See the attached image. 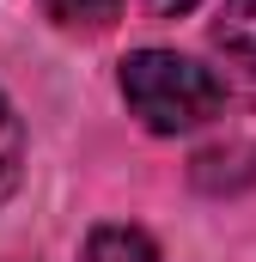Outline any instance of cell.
<instances>
[{"label":"cell","mask_w":256,"mask_h":262,"mask_svg":"<svg viewBox=\"0 0 256 262\" xmlns=\"http://www.w3.org/2000/svg\"><path fill=\"white\" fill-rule=\"evenodd\" d=\"M122 98L153 134H195L226 116V79L177 49H134L122 61Z\"/></svg>","instance_id":"obj_1"},{"label":"cell","mask_w":256,"mask_h":262,"mask_svg":"<svg viewBox=\"0 0 256 262\" xmlns=\"http://www.w3.org/2000/svg\"><path fill=\"white\" fill-rule=\"evenodd\" d=\"M86 262H165V256H159V244L140 226H92Z\"/></svg>","instance_id":"obj_2"},{"label":"cell","mask_w":256,"mask_h":262,"mask_svg":"<svg viewBox=\"0 0 256 262\" xmlns=\"http://www.w3.org/2000/svg\"><path fill=\"white\" fill-rule=\"evenodd\" d=\"M214 43L232 55V61L256 67V0H226L220 18H214Z\"/></svg>","instance_id":"obj_3"},{"label":"cell","mask_w":256,"mask_h":262,"mask_svg":"<svg viewBox=\"0 0 256 262\" xmlns=\"http://www.w3.org/2000/svg\"><path fill=\"white\" fill-rule=\"evenodd\" d=\"M37 6L61 31H110L122 18V0H37Z\"/></svg>","instance_id":"obj_4"},{"label":"cell","mask_w":256,"mask_h":262,"mask_svg":"<svg viewBox=\"0 0 256 262\" xmlns=\"http://www.w3.org/2000/svg\"><path fill=\"white\" fill-rule=\"evenodd\" d=\"M18 177H25V122H18L12 98L0 92V201L18 189Z\"/></svg>","instance_id":"obj_5"},{"label":"cell","mask_w":256,"mask_h":262,"mask_svg":"<svg viewBox=\"0 0 256 262\" xmlns=\"http://www.w3.org/2000/svg\"><path fill=\"white\" fill-rule=\"evenodd\" d=\"M153 12H165V18H177V12H189V6H201V0H146Z\"/></svg>","instance_id":"obj_6"}]
</instances>
